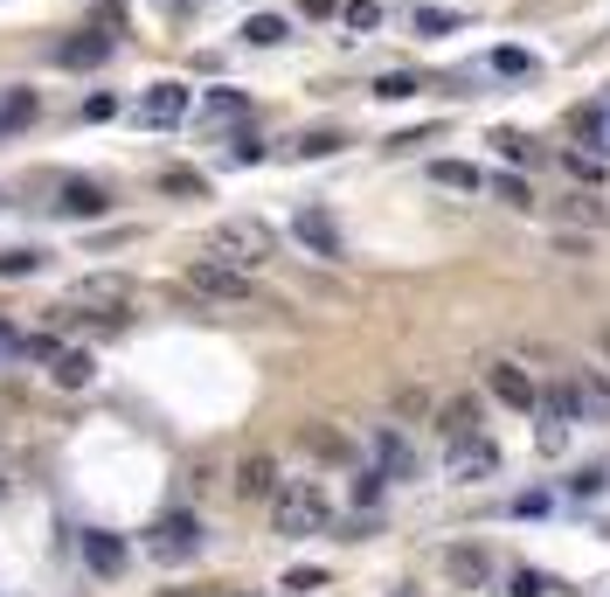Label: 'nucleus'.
Listing matches in <instances>:
<instances>
[{
	"label": "nucleus",
	"mask_w": 610,
	"mask_h": 597,
	"mask_svg": "<svg viewBox=\"0 0 610 597\" xmlns=\"http://www.w3.org/2000/svg\"><path fill=\"white\" fill-rule=\"evenodd\" d=\"M208 257H222V265H236V271H264L278 257V230L271 222H257V216H229L208 230Z\"/></svg>",
	"instance_id": "obj_1"
},
{
	"label": "nucleus",
	"mask_w": 610,
	"mask_h": 597,
	"mask_svg": "<svg viewBox=\"0 0 610 597\" xmlns=\"http://www.w3.org/2000/svg\"><path fill=\"white\" fill-rule=\"evenodd\" d=\"M333 521V500L319 479H278V494H271V528L278 535H292V543H305V535H319Z\"/></svg>",
	"instance_id": "obj_2"
},
{
	"label": "nucleus",
	"mask_w": 610,
	"mask_h": 597,
	"mask_svg": "<svg viewBox=\"0 0 610 597\" xmlns=\"http://www.w3.org/2000/svg\"><path fill=\"white\" fill-rule=\"evenodd\" d=\"M187 292L216 298V306H243V298H257V285H251V271L222 265V257H195V265H187Z\"/></svg>",
	"instance_id": "obj_3"
},
{
	"label": "nucleus",
	"mask_w": 610,
	"mask_h": 597,
	"mask_svg": "<svg viewBox=\"0 0 610 597\" xmlns=\"http://www.w3.org/2000/svg\"><path fill=\"white\" fill-rule=\"evenodd\" d=\"M146 549H152V563H195L202 556V521L174 508V514H160L152 521V535H146Z\"/></svg>",
	"instance_id": "obj_4"
},
{
	"label": "nucleus",
	"mask_w": 610,
	"mask_h": 597,
	"mask_svg": "<svg viewBox=\"0 0 610 597\" xmlns=\"http://www.w3.org/2000/svg\"><path fill=\"white\" fill-rule=\"evenodd\" d=\"M444 465H451V479H465V487H472V479H492V473H500V444H492L486 431L457 438V444H444Z\"/></svg>",
	"instance_id": "obj_5"
},
{
	"label": "nucleus",
	"mask_w": 610,
	"mask_h": 597,
	"mask_svg": "<svg viewBox=\"0 0 610 597\" xmlns=\"http://www.w3.org/2000/svg\"><path fill=\"white\" fill-rule=\"evenodd\" d=\"M132 111H139V125H160V133H167V125H181L187 111H195V90H187V84H152Z\"/></svg>",
	"instance_id": "obj_6"
},
{
	"label": "nucleus",
	"mask_w": 610,
	"mask_h": 597,
	"mask_svg": "<svg viewBox=\"0 0 610 597\" xmlns=\"http://www.w3.org/2000/svg\"><path fill=\"white\" fill-rule=\"evenodd\" d=\"M569 139H576L589 160H610V98H597V105H576V111H569Z\"/></svg>",
	"instance_id": "obj_7"
},
{
	"label": "nucleus",
	"mask_w": 610,
	"mask_h": 597,
	"mask_svg": "<svg viewBox=\"0 0 610 597\" xmlns=\"http://www.w3.org/2000/svg\"><path fill=\"white\" fill-rule=\"evenodd\" d=\"M292 236H298V244L313 251V257H327V265H333L340 251H347V244H340V222H333L327 209H313V202H305V209L292 216Z\"/></svg>",
	"instance_id": "obj_8"
},
{
	"label": "nucleus",
	"mask_w": 610,
	"mask_h": 597,
	"mask_svg": "<svg viewBox=\"0 0 610 597\" xmlns=\"http://www.w3.org/2000/svg\"><path fill=\"white\" fill-rule=\"evenodd\" d=\"M444 576H451L457 590H486L492 576H500V563H492L479 543H457V549H444Z\"/></svg>",
	"instance_id": "obj_9"
},
{
	"label": "nucleus",
	"mask_w": 610,
	"mask_h": 597,
	"mask_svg": "<svg viewBox=\"0 0 610 597\" xmlns=\"http://www.w3.org/2000/svg\"><path fill=\"white\" fill-rule=\"evenodd\" d=\"M569 389H576V417L583 424H610V376L603 368H569Z\"/></svg>",
	"instance_id": "obj_10"
},
{
	"label": "nucleus",
	"mask_w": 610,
	"mask_h": 597,
	"mask_svg": "<svg viewBox=\"0 0 610 597\" xmlns=\"http://www.w3.org/2000/svg\"><path fill=\"white\" fill-rule=\"evenodd\" d=\"M486 389H492L500 403H513V410H534V403H541V389H534V376H527L521 362H492V368H486Z\"/></svg>",
	"instance_id": "obj_11"
},
{
	"label": "nucleus",
	"mask_w": 610,
	"mask_h": 597,
	"mask_svg": "<svg viewBox=\"0 0 610 597\" xmlns=\"http://www.w3.org/2000/svg\"><path fill=\"white\" fill-rule=\"evenodd\" d=\"M111 42H119V35L84 28V35H70V42H56V56H49V63H56V70H98L105 56H111Z\"/></svg>",
	"instance_id": "obj_12"
},
{
	"label": "nucleus",
	"mask_w": 610,
	"mask_h": 597,
	"mask_svg": "<svg viewBox=\"0 0 610 597\" xmlns=\"http://www.w3.org/2000/svg\"><path fill=\"white\" fill-rule=\"evenodd\" d=\"M35 111H42V90H28V84L0 90V146H8L14 133H28V125H35Z\"/></svg>",
	"instance_id": "obj_13"
},
{
	"label": "nucleus",
	"mask_w": 610,
	"mask_h": 597,
	"mask_svg": "<svg viewBox=\"0 0 610 597\" xmlns=\"http://www.w3.org/2000/svg\"><path fill=\"white\" fill-rule=\"evenodd\" d=\"M132 285L119 271H90V278H76V292H70V306H125Z\"/></svg>",
	"instance_id": "obj_14"
},
{
	"label": "nucleus",
	"mask_w": 610,
	"mask_h": 597,
	"mask_svg": "<svg viewBox=\"0 0 610 597\" xmlns=\"http://www.w3.org/2000/svg\"><path fill=\"white\" fill-rule=\"evenodd\" d=\"M236 494L243 500H271L278 494V459L271 452H251V459L236 465Z\"/></svg>",
	"instance_id": "obj_15"
},
{
	"label": "nucleus",
	"mask_w": 610,
	"mask_h": 597,
	"mask_svg": "<svg viewBox=\"0 0 610 597\" xmlns=\"http://www.w3.org/2000/svg\"><path fill=\"white\" fill-rule=\"evenodd\" d=\"M375 465L389 479H416V452H410V438L403 431H375Z\"/></svg>",
	"instance_id": "obj_16"
},
{
	"label": "nucleus",
	"mask_w": 610,
	"mask_h": 597,
	"mask_svg": "<svg viewBox=\"0 0 610 597\" xmlns=\"http://www.w3.org/2000/svg\"><path fill=\"white\" fill-rule=\"evenodd\" d=\"M63 216H76V222H90V216H105L111 209V195L98 188V181H63V202H56Z\"/></svg>",
	"instance_id": "obj_17"
},
{
	"label": "nucleus",
	"mask_w": 610,
	"mask_h": 597,
	"mask_svg": "<svg viewBox=\"0 0 610 597\" xmlns=\"http://www.w3.org/2000/svg\"><path fill=\"white\" fill-rule=\"evenodd\" d=\"M437 431H444V444L479 438V403H472V397H451L444 410H437Z\"/></svg>",
	"instance_id": "obj_18"
},
{
	"label": "nucleus",
	"mask_w": 610,
	"mask_h": 597,
	"mask_svg": "<svg viewBox=\"0 0 610 597\" xmlns=\"http://www.w3.org/2000/svg\"><path fill=\"white\" fill-rule=\"evenodd\" d=\"M84 563L98 570V576H119L125 570V543H119V535H105V528H90L84 535Z\"/></svg>",
	"instance_id": "obj_19"
},
{
	"label": "nucleus",
	"mask_w": 610,
	"mask_h": 597,
	"mask_svg": "<svg viewBox=\"0 0 610 597\" xmlns=\"http://www.w3.org/2000/svg\"><path fill=\"white\" fill-rule=\"evenodd\" d=\"M430 181H437V188H457V195H479L486 188V174H479V167H465V160H430Z\"/></svg>",
	"instance_id": "obj_20"
},
{
	"label": "nucleus",
	"mask_w": 610,
	"mask_h": 597,
	"mask_svg": "<svg viewBox=\"0 0 610 597\" xmlns=\"http://www.w3.org/2000/svg\"><path fill=\"white\" fill-rule=\"evenodd\" d=\"M90 376H98V354H84V348H63V354H56V389H84Z\"/></svg>",
	"instance_id": "obj_21"
},
{
	"label": "nucleus",
	"mask_w": 610,
	"mask_h": 597,
	"mask_svg": "<svg viewBox=\"0 0 610 597\" xmlns=\"http://www.w3.org/2000/svg\"><path fill=\"white\" fill-rule=\"evenodd\" d=\"M202 119H208V125H236V119H251V98H243V90H208V98H202Z\"/></svg>",
	"instance_id": "obj_22"
},
{
	"label": "nucleus",
	"mask_w": 610,
	"mask_h": 597,
	"mask_svg": "<svg viewBox=\"0 0 610 597\" xmlns=\"http://www.w3.org/2000/svg\"><path fill=\"white\" fill-rule=\"evenodd\" d=\"M284 35H292L284 14H251V22H243V42H257V49H278Z\"/></svg>",
	"instance_id": "obj_23"
},
{
	"label": "nucleus",
	"mask_w": 610,
	"mask_h": 597,
	"mask_svg": "<svg viewBox=\"0 0 610 597\" xmlns=\"http://www.w3.org/2000/svg\"><path fill=\"white\" fill-rule=\"evenodd\" d=\"M49 265V251H35V244H14V251H0V278H35Z\"/></svg>",
	"instance_id": "obj_24"
},
{
	"label": "nucleus",
	"mask_w": 610,
	"mask_h": 597,
	"mask_svg": "<svg viewBox=\"0 0 610 597\" xmlns=\"http://www.w3.org/2000/svg\"><path fill=\"white\" fill-rule=\"evenodd\" d=\"M562 216L583 222V230H603V222H610V209H603L597 195H562Z\"/></svg>",
	"instance_id": "obj_25"
},
{
	"label": "nucleus",
	"mask_w": 610,
	"mask_h": 597,
	"mask_svg": "<svg viewBox=\"0 0 610 597\" xmlns=\"http://www.w3.org/2000/svg\"><path fill=\"white\" fill-rule=\"evenodd\" d=\"M340 146H347V139H340L333 125H319V133H298L292 154H298V160H319V154H340Z\"/></svg>",
	"instance_id": "obj_26"
},
{
	"label": "nucleus",
	"mask_w": 610,
	"mask_h": 597,
	"mask_svg": "<svg viewBox=\"0 0 610 597\" xmlns=\"http://www.w3.org/2000/svg\"><path fill=\"white\" fill-rule=\"evenodd\" d=\"M486 188H492V195H500V202H507V209H534V195H527V181H521V174H492V181H486Z\"/></svg>",
	"instance_id": "obj_27"
},
{
	"label": "nucleus",
	"mask_w": 610,
	"mask_h": 597,
	"mask_svg": "<svg viewBox=\"0 0 610 597\" xmlns=\"http://www.w3.org/2000/svg\"><path fill=\"white\" fill-rule=\"evenodd\" d=\"M340 22H347L354 35H368V28H381V0H347V8H340Z\"/></svg>",
	"instance_id": "obj_28"
},
{
	"label": "nucleus",
	"mask_w": 610,
	"mask_h": 597,
	"mask_svg": "<svg viewBox=\"0 0 610 597\" xmlns=\"http://www.w3.org/2000/svg\"><path fill=\"white\" fill-rule=\"evenodd\" d=\"M556 584H548L541 570H507V597H548Z\"/></svg>",
	"instance_id": "obj_29"
},
{
	"label": "nucleus",
	"mask_w": 610,
	"mask_h": 597,
	"mask_svg": "<svg viewBox=\"0 0 610 597\" xmlns=\"http://www.w3.org/2000/svg\"><path fill=\"white\" fill-rule=\"evenodd\" d=\"M492 146H500V160H513V167H527V160H534V139H527V133H507V125L492 133Z\"/></svg>",
	"instance_id": "obj_30"
},
{
	"label": "nucleus",
	"mask_w": 610,
	"mask_h": 597,
	"mask_svg": "<svg viewBox=\"0 0 610 597\" xmlns=\"http://www.w3.org/2000/svg\"><path fill=\"white\" fill-rule=\"evenodd\" d=\"M375 98H416V77H410V70H381V77H375Z\"/></svg>",
	"instance_id": "obj_31"
},
{
	"label": "nucleus",
	"mask_w": 610,
	"mask_h": 597,
	"mask_svg": "<svg viewBox=\"0 0 610 597\" xmlns=\"http://www.w3.org/2000/svg\"><path fill=\"white\" fill-rule=\"evenodd\" d=\"M410 22H416V35H451V28H457V14H451V8H416Z\"/></svg>",
	"instance_id": "obj_32"
},
{
	"label": "nucleus",
	"mask_w": 610,
	"mask_h": 597,
	"mask_svg": "<svg viewBox=\"0 0 610 597\" xmlns=\"http://www.w3.org/2000/svg\"><path fill=\"white\" fill-rule=\"evenodd\" d=\"M492 70H500V77H527L534 56H527V49H492Z\"/></svg>",
	"instance_id": "obj_33"
},
{
	"label": "nucleus",
	"mask_w": 610,
	"mask_h": 597,
	"mask_svg": "<svg viewBox=\"0 0 610 597\" xmlns=\"http://www.w3.org/2000/svg\"><path fill=\"white\" fill-rule=\"evenodd\" d=\"M160 188H167V195H202L208 181H202V174H187V167H167V174H160Z\"/></svg>",
	"instance_id": "obj_34"
},
{
	"label": "nucleus",
	"mask_w": 610,
	"mask_h": 597,
	"mask_svg": "<svg viewBox=\"0 0 610 597\" xmlns=\"http://www.w3.org/2000/svg\"><path fill=\"white\" fill-rule=\"evenodd\" d=\"M84 119H90V125L119 119V98H111V90H90V98H84Z\"/></svg>",
	"instance_id": "obj_35"
},
{
	"label": "nucleus",
	"mask_w": 610,
	"mask_h": 597,
	"mask_svg": "<svg viewBox=\"0 0 610 597\" xmlns=\"http://www.w3.org/2000/svg\"><path fill=\"white\" fill-rule=\"evenodd\" d=\"M305 444H313L319 459H347V438H333V431H305Z\"/></svg>",
	"instance_id": "obj_36"
},
{
	"label": "nucleus",
	"mask_w": 610,
	"mask_h": 597,
	"mask_svg": "<svg viewBox=\"0 0 610 597\" xmlns=\"http://www.w3.org/2000/svg\"><path fill=\"white\" fill-rule=\"evenodd\" d=\"M381 479H389L381 465H375V473H361V479H354V500H361V508H375V500H381Z\"/></svg>",
	"instance_id": "obj_37"
},
{
	"label": "nucleus",
	"mask_w": 610,
	"mask_h": 597,
	"mask_svg": "<svg viewBox=\"0 0 610 597\" xmlns=\"http://www.w3.org/2000/svg\"><path fill=\"white\" fill-rule=\"evenodd\" d=\"M562 167H569L576 181H597V174H603V160H589V154H562Z\"/></svg>",
	"instance_id": "obj_38"
},
{
	"label": "nucleus",
	"mask_w": 610,
	"mask_h": 597,
	"mask_svg": "<svg viewBox=\"0 0 610 597\" xmlns=\"http://www.w3.org/2000/svg\"><path fill=\"white\" fill-rule=\"evenodd\" d=\"M98 28H105V35L125 28V8H119V0H105V8H98Z\"/></svg>",
	"instance_id": "obj_39"
},
{
	"label": "nucleus",
	"mask_w": 610,
	"mask_h": 597,
	"mask_svg": "<svg viewBox=\"0 0 610 597\" xmlns=\"http://www.w3.org/2000/svg\"><path fill=\"white\" fill-rule=\"evenodd\" d=\"M319 584H327L319 570H292V576H284V590H319Z\"/></svg>",
	"instance_id": "obj_40"
},
{
	"label": "nucleus",
	"mask_w": 610,
	"mask_h": 597,
	"mask_svg": "<svg viewBox=\"0 0 610 597\" xmlns=\"http://www.w3.org/2000/svg\"><path fill=\"white\" fill-rule=\"evenodd\" d=\"M8 354H14V333H8V327H0V362H8Z\"/></svg>",
	"instance_id": "obj_41"
},
{
	"label": "nucleus",
	"mask_w": 610,
	"mask_h": 597,
	"mask_svg": "<svg viewBox=\"0 0 610 597\" xmlns=\"http://www.w3.org/2000/svg\"><path fill=\"white\" fill-rule=\"evenodd\" d=\"M167 8H195V0H167Z\"/></svg>",
	"instance_id": "obj_42"
},
{
	"label": "nucleus",
	"mask_w": 610,
	"mask_h": 597,
	"mask_svg": "<svg viewBox=\"0 0 610 597\" xmlns=\"http://www.w3.org/2000/svg\"><path fill=\"white\" fill-rule=\"evenodd\" d=\"M603 354H610V333H603Z\"/></svg>",
	"instance_id": "obj_43"
},
{
	"label": "nucleus",
	"mask_w": 610,
	"mask_h": 597,
	"mask_svg": "<svg viewBox=\"0 0 610 597\" xmlns=\"http://www.w3.org/2000/svg\"><path fill=\"white\" fill-rule=\"evenodd\" d=\"M403 597H416V590H403Z\"/></svg>",
	"instance_id": "obj_44"
}]
</instances>
